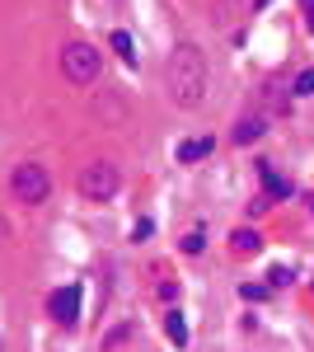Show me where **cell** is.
<instances>
[{
    "mask_svg": "<svg viewBox=\"0 0 314 352\" xmlns=\"http://www.w3.org/2000/svg\"><path fill=\"white\" fill-rule=\"evenodd\" d=\"M164 85H169V99L179 109H197L202 94H207V56L197 43H179L169 52V66H164Z\"/></svg>",
    "mask_w": 314,
    "mask_h": 352,
    "instance_id": "6da1fadb",
    "label": "cell"
},
{
    "mask_svg": "<svg viewBox=\"0 0 314 352\" xmlns=\"http://www.w3.org/2000/svg\"><path fill=\"white\" fill-rule=\"evenodd\" d=\"M76 188H80L85 202H113L117 188H122V174H117L113 160H94V164H85V169L76 174Z\"/></svg>",
    "mask_w": 314,
    "mask_h": 352,
    "instance_id": "7a4b0ae2",
    "label": "cell"
},
{
    "mask_svg": "<svg viewBox=\"0 0 314 352\" xmlns=\"http://www.w3.org/2000/svg\"><path fill=\"white\" fill-rule=\"evenodd\" d=\"M99 66H104V56L94 43H66L61 47V76L71 85H94L99 80Z\"/></svg>",
    "mask_w": 314,
    "mask_h": 352,
    "instance_id": "3957f363",
    "label": "cell"
},
{
    "mask_svg": "<svg viewBox=\"0 0 314 352\" xmlns=\"http://www.w3.org/2000/svg\"><path fill=\"white\" fill-rule=\"evenodd\" d=\"M10 192H14L24 207H43V202L52 197V174H47L43 164H14V174H10Z\"/></svg>",
    "mask_w": 314,
    "mask_h": 352,
    "instance_id": "277c9868",
    "label": "cell"
},
{
    "mask_svg": "<svg viewBox=\"0 0 314 352\" xmlns=\"http://www.w3.org/2000/svg\"><path fill=\"white\" fill-rule=\"evenodd\" d=\"M47 315H52L61 329H76L80 324V287H76V282L47 296Z\"/></svg>",
    "mask_w": 314,
    "mask_h": 352,
    "instance_id": "5b68a950",
    "label": "cell"
},
{
    "mask_svg": "<svg viewBox=\"0 0 314 352\" xmlns=\"http://www.w3.org/2000/svg\"><path fill=\"white\" fill-rule=\"evenodd\" d=\"M258 174H262V188H267V202H277V197H291V179H282L272 164L262 160L258 164Z\"/></svg>",
    "mask_w": 314,
    "mask_h": 352,
    "instance_id": "8992f818",
    "label": "cell"
},
{
    "mask_svg": "<svg viewBox=\"0 0 314 352\" xmlns=\"http://www.w3.org/2000/svg\"><path fill=\"white\" fill-rule=\"evenodd\" d=\"M211 151H216V141H211V136H192V141H183V146H179V160H183V164H197V160H207Z\"/></svg>",
    "mask_w": 314,
    "mask_h": 352,
    "instance_id": "52a82bcc",
    "label": "cell"
},
{
    "mask_svg": "<svg viewBox=\"0 0 314 352\" xmlns=\"http://www.w3.org/2000/svg\"><path fill=\"white\" fill-rule=\"evenodd\" d=\"M262 132H267V118H262V113H249V118H239L235 141H239V146H249V141H258Z\"/></svg>",
    "mask_w": 314,
    "mask_h": 352,
    "instance_id": "ba28073f",
    "label": "cell"
},
{
    "mask_svg": "<svg viewBox=\"0 0 314 352\" xmlns=\"http://www.w3.org/2000/svg\"><path fill=\"white\" fill-rule=\"evenodd\" d=\"M230 249L254 258V254H262V235H258V230H249V226H239L235 235H230Z\"/></svg>",
    "mask_w": 314,
    "mask_h": 352,
    "instance_id": "9c48e42d",
    "label": "cell"
},
{
    "mask_svg": "<svg viewBox=\"0 0 314 352\" xmlns=\"http://www.w3.org/2000/svg\"><path fill=\"white\" fill-rule=\"evenodd\" d=\"M164 333L174 338V348H188V320L179 315V310H169V315H164Z\"/></svg>",
    "mask_w": 314,
    "mask_h": 352,
    "instance_id": "30bf717a",
    "label": "cell"
},
{
    "mask_svg": "<svg viewBox=\"0 0 314 352\" xmlns=\"http://www.w3.org/2000/svg\"><path fill=\"white\" fill-rule=\"evenodd\" d=\"M108 43H113V52L122 56V61H136V52H131V33H122V28H117V33H113Z\"/></svg>",
    "mask_w": 314,
    "mask_h": 352,
    "instance_id": "8fae6325",
    "label": "cell"
},
{
    "mask_svg": "<svg viewBox=\"0 0 314 352\" xmlns=\"http://www.w3.org/2000/svg\"><path fill=\"white\" fill-rule=\"evenodd\" d=\"M295 94H300V99L314 94V71H300V76H295Z\"/></svg>",
    "mask_w": 314,
    "mask_h": 352,
    "instance_id": "7c38bea8",
    "label": "cell"
},
{
    "mask_svg": "<svg viewBox=\"0 0 314 352\" xmlns=\"http://www.w3.org/2000/svg\"><path fill=\"white\" fill-rule=\"evenodd\" d=\"M239 296H244V300H267V287H262V282H254V287L244 282V287H239Z\"/></svg>",
    "mask_w": 314,
    "mask_h": 352,
    "instance_id": "4fadbf2b",
    "label": "cell"
},
{
    "mask_svg": "<svg viewBox=\"0 0 314 352\" xmlns=\"http://www.w3.org/2000/svg\"><path fill=\"white\" fill-rule=\"evenodd\" d=\"M183 254H202V230H188L183 235Z\"/></svg>",
    "mask_w": 314,
    "mask_h": 352,
    "instance_id": "5bb4252c",
    "label": "cell"
},
{
    "mask_svg": "<svg viewBox=\"0 0 314 352\" xmlns=\"http://www.w3.org/2000/svg\"><path fill=\"white\" fill-rule=\"evenodd\" d=\"M150 230H155V226H150V221L141 217V221H136V226H131V240H146V235H150Z\"/></svg>",
    "mask_w": 314,
    "mask_h": 352,
    "instance_id": "9a60e30c",
    "label": "cell"
},
{
    "mask_svg": "<svg viewBox=\"0 0 314 352\" xmlns=\"http://www.w3.org/2000/svg\"><path fill=\"white\" fill-rule=\"evenodd\" d=\"M267 277H272V287H287V282H291V272H287V268H272Z\"/></svg>",
    "mask_w": 314,
    "mask_h": 352,
    "instance_id": "2e32d148",
    "label": "cell"
},
{
    "mask_svg": "<svg viewBox=\"0 0 314 352\" xmlns=\"http://www.w3.org/2000/svg\"><path fill=\"white\" fill-rule=\"evenodd\" d=\"M0 244H10V226H5V217H0Z\"/></svg>",
    "mask_w": 314,
    "mask_h": 352,
    "instance_id": "e0dca14e",
    "label": "cell"
},
{
    "mask_svg": "<svg viewBox=\"0 0 314 352\" xmlns=\"http://www.w3.org/2000/svg\"><path fill=\"white\" fill-rule=\"evenodd\" d=\"M305 5V14H310V28H314V0H300Z\"/></svg>",
    "mask_w": 314,
    "mask_h": 352,
    "instance_id": "ac0fdd59",
    "label": "cell"
},
{
    "mask_svg": "<svg viewBox=\"0 0 314 352\" xmlns=\"http://www.w3.org/2000/svg\"><path fill=\"white\" fill-rule=\"evenodd\" d=\"M267 5H272V0H254V10H267Z\"/></svg>",
    "mask_w": 314,
    "mask_h": 352,
    "instance_id": "d6986e66",
    "label": "cell"
},
{
    "mask_svg": "<svg viewBox=\"0 0 314 352\" xmlns=\"http://www.w3.org/2000/svg\"><path fill=\"white\" fill-rule=\"evenodd\" d=\"M310 212H314V197H310Z\"/></svg>",
    "mask_w": 314,
    "mask_h": 352,
    "instance_id": "ffe728a7",
    "label": "cell"
}]
</instances>
